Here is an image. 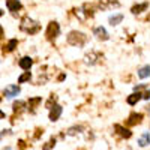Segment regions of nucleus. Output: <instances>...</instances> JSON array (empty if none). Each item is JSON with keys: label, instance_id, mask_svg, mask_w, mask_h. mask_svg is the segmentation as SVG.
Instances as JSON below:
<instances>
[{"label": "nucleus", "instance_id": "2", "mask_svg": "<svg viewBox=\"0 0 150 150\" xmlns=\"http://www.w3.org/2000/svg\"><path fill=\"white\" fill-rule=\"evenodd\" d=\"M86 41H87V36H86L84 33H81V32L74 30V32H71V33L68 35V44H71V45L81 47V45L86 44Z\"/></svg>", "mask_w": 150, "mask_h": 150}, {"label": "nucleus", "instance_id": "17", "mask_svg": "<svg viewBox=\"0 0 150 150\" xmlns=\"http://www.w3.org/2000/svg\"><path fill=\"white\" fill-rule=\"evenodd\" d=\"M42 102V99L41 98H32V99H29V110H32V112L35 111V108L38 107Z\"/></svg>", "mask_w": 150, "mask_h": 150}, {"label": "nucleus", "instance_id": "12", "mask_svg": "<svg viewBox=\"0 0 150 150\" xmlns=\"http://www.w3.org/2000/svg\"><path fill=\"white\" fill-rule=\"evenodd\" d=\"M150 144V134L149 132H144L140 138H138V146L140 147H146Z\"/></svg>", "mask_w": 150, "mask_h": 150}, {"label": "nucleus", "instance_id": "30", "mask_svg": "<svg viewBox=\"0 0 150 150\" xmlns=\"http://www.w3.org/2000/svg\"><path fill=\"white\" fill-rule=\"evenodd\" d=\"M3 15V12H2V9H0V17H2Z\"/></svg>", "mask_w": 150, "mask_h": 150}, {"label": "nucleus", "instance_id": "16", "mask_svg": "<svg viewBox=\"0 0 150 150\" xmlns=\"http://www.w3.org/2000/svg\"><path fill=\"white\" fill-rule=\"evenodd\" d=\"M147 6H149L147 3L135 5V6H132V8H131V12H132V14H135V15H137V14H141L143 11H146V9H147Z\"/></svg>", "mask_w": 150, "mask_h": 150}, {"label": "nucleus", "instance_id": "19", "mask_svg": "<svg viewBox=\"0 0 150 150\" xmlns=\"http://www.w3.org/2000/svg\"><path fill=\"white\" fill-rule=\"evenodd\" d=\"M24 107H26V104H24L23 101H18V102H14V112H20L24 110Z\"/></svg>", "mask_w": 150, "mask_h": 150}, {"label": "nucleus", "instance_id": "8", "mask_svg": "<svg viewBox=\"0 0 150 150\" xmlns=\"http://www.w3.org/2000/svg\"><path fill=\"white\" fill-rule=\"evenodd\" d=\"M114 129L117 131V134H119L120 137H123V138H131V137H132V132H131L128 128L122 126V125H114Z\"/></svg>", "mask_w": 150, "mask_h": 150}, {"label": "nucleus", "instance_id": "28", "mask_svg": "<svg viewBox=\"0 0 150 150\" xmlns=\"http://www.w3.org/2000/svg\"><path fill=\"white\" fill-rule=\"evenodd\" d=\"M2 117H5V114H3V112H0V119H2Z\"/></svg>", "mask_w": 150, "mask_h": 150}, {"label": "nucleus", "instance_id": "5", "mask_svg": "<svg viewBox=\"0 0 150 150\" xmlns=\"http://www.w3.org/2000/svg\"><path fill=\"white\" fill-rule=\"evenodd\" d=\"M62 107L60 105H54V107H51L50 108V114H48V117H50V120L51 122H57L59 119H60V116H62Z\"/></svg>", "mask_w": 150, "mask_h": 150}, {"label": "nucleus", "instance_id": "4", "mask_svg": "<svg viewBox=\"0 0 150 150\" xmlns=\"http://www.w3.org/2000/svg\"><path fill=\"white\" fill-rule=\"evenodd\" d=\"M119 6H120V2H117V0H101V2H99V8L102 11L114 9V8H119Z\"/></svg>", "mask_w": 150, "mask_h": 150}, {"label": "nucleus", "instance_id": "29", "mask_svg": "<svg viewBox=\"0 0 150 150\" xmlns=\"http://www.w3.org/2000/svg\"><path fill=\"white\" fill-rule=\"evenodd\" d=\"M3 150H12V149H11V147H5Z\"/></svg>", "mask_w": 150, "mask_h": 150}, {"label": "nucleus", "instance_id": "9", "mask_svg": "<svg viewBox=\"0 0 150 150\" xmlns=\"http://www.w3.org/2000/svg\"><path fill=\"white\" fill-rule=\"evenodd\" d=\"M93 33H95V36L98 38L99 41H107V39H108V33H107V30H105L102 26L96 27V29L93 30Z\"/></svg>", "mask_w": 150, "mask_h": 150}, {"label": "nucleus", "instance_id": "26", "mask_svg": "<svg viewBox=\"0 0 150 150\" xmlns=\"http://www.w3.org/2000/svg\"><path fill=\"white\" fill-rule=\"evenodd\" d=\"M18 144H20V147H21L23 150H24V149H26V146H24V141H23V140H21V141H20Z\"/></svg>", "mask_w": 150, "mask_h": 150}, {"label": "nucleus", "instance_id": "1", "mask_svg": "<svg viewBox=\"0 0 150 150\" xmlns=\"http://www.w3.org/2000/svg\"><path fill=\"white\" fill-rule=\"evenodd\" d=\"M21 30L23 32H26V33H30V35H35V33H38L41 30V24L38 23V21H35V20H32L30 17H24L23 20H21Z\"/></svg>", "mask_w": 150, "mask_h": 150}, {"label": "nucleus", "instance_id": "11", "mask_svg": "<svg viewBox=\"0 0 150 150\" xmlns=\"http://www.w3.org/2000/svg\"><path fill=\"white\" fill-rule=\"evenodd\" d=\"M32 65H33V60H32L30 57H23V59L20 60V68H21V69H24V71L30 69V68H32Z\"/></svg>", "mask_w": 150, "mask_h": 150}, {"label": "nucleus", "instance_id": "6", "mask_svg": "<svg viewBox=\"0 0 150 150\" xmlns=\"http://www.w3.org/2000/svg\"><path fill=\"white\" fill-rule=\"evenodd\" d=\"M143 120V114H140V112H132V114L128 117V126H135V125L141 123Z\"/></svg>", "mask_w": 150, "mask_h": 150}, {"label": "nucleus", "instance_id": "13", "mask_svg": "<svg viewBox=\"0 0 150 150\" xmlns=\"http://www.w3.org/2000/svg\"><path fill=\"white\" fill-rule=\"evenodd\" d=\"M108 21H110V24H111V26H117V24H120V23L123 21V15H122V14L111 15V17L108 18Z\"/></svg>", "mask_w": 150, "mask_h": 150}, {"label": "nucleus", "instance_id": "21", "mask_svg": "<svg viewBox=\"0 0 150 150\" xmlns=\"http://www.w3.org/2000/svg\"><path fill=\"white\" fill-rule=\"evenodd\" d=\"M80 132H83V126H72L68 129V135H77Z\"/></svg>", "mask_w": 150, "mask_h": 150}, {"label": "nucleus", "instance_id": "23", "mask_svg": "<svg viewBox=\"0 0 150 150\" xmlns=\"http://www.w3.org/2000/svg\"><path fill=\"white\" fill-rule=\"evenodd\" d=\"M54 146H56V138H54V137H53V138L50 140L48 143H45V144L42 146V150H51V149H53Z\"/></svg>", "mask_w": 150, "mask_h": 150}, {"label": "nucleus", "instance_id": "31", "mask_svg": "<svg viewBox=\"0 0 150 150\" xmlns=\"http://www.w3.org/2000/svg\"><path fill=\"white\" fill-rule=\"evenodd\" d=\"M0 102H2V98H0Z\"/></svg>", "mask_w": 150, "mask_h": 150}, {"label": "nucleus", "instance_id": "20", "mask_svg": "<svg viewBox=\"0 0 150 150\" xmlns=\"http://www.w3.org/2000/svg\"><path fill=\"white\" fill-rule=\"evenodd\" d=\"M17 44H18V41H17V39H11V41L8 42V45H6V51H8V53L14 51L15 47H17Z\"/></svg>", "mask_w": 150, "mask_h": 150}, {"label": "nucleus", "instance_id": "22", "mask_svg": "<svg viewBox=\"0 0 150 150\" xmlns=\"http://www.w3.org/2000/svg\"><path fill=\"white\" fill-rule=\"evenodd\" d=\"M84 60H86L87 65H95V63H96V54H93V53H92V54H87Z\"/></svg>", "mask_w": 150, "mask_h": 150}, {"label": "nucleus", "instance_id": "27", "mask_svg": "<svg viewBox=\"0 0 150 150\" xmlns=\"http://www.w3.org/2000/svg\"><path fill=\"white\" fill-rule=\"evenodd\" d=\"M3 38V29H2V26H0V39Z\"/></svg>", "mask_w": 150, "mask_h": 150}, {"label": "nucleus", "instance_id": "10", "mask_svg": "<svg viewBox=\"0 0 150 150\" xmlns=\"http://www.w3.org/2000/svg\"><path fill=\"white\" fill-rule=\"evenodd\" d=\"M6 6L11 12H17L18 9H21V3L20 0H6Z\"/></svg>", "mask_w": 150, "mask_h": 150}, {"label": "nucleus", "instance_id": "3", "mask_svg": "<svg viewBox=\"0 0 150 150\" xmlns=\"http://www.w3.org/2000/svg\"><path fill=\"white\" fill-rule=\"evenodd\" d=\"M59 33H60V26H59V23H56V21H51V23L48 24L47 32H45L47 39H48V41H54L56 38L59 36Z\"/></svg>", "mask_w": 150, "mask_h": 150}, {"label": "nucleus", "instance_id": "24", "mask_svg": "<svg viewBox=\"0 0 150 150\" xmlns=\"http://www.w3.org/2000/svg\"><path fill=\"white\" fill-rule=\"evenodd\" d=\"M30 77H32V75H30V72H26V74H23L21 77L18 78V83L21 84V83H24V81H29V80H30Z\"/></svg>", "mask_w": 150, "mask_h": 150}, {"label": "nucleus", "instance_id": "15", "mask_svg": "<svg viewBox=\"0 0 150 150\" xmlns=\"http://www.w3.org/2000/svg\"><path fill=\"white\" fill-rule=\"evenodd\" d=\"M138 77L140 78H147V77H150V66L149 65H146V66H143V68H140L138 69Z\"/></svg>", "mask_w": 150, "mask_h": 150}, {"label": "nucleus", "instance_id": "7", "mask_svg": "<svg viewBox=\"0 0 150 150\" xmlns=\"http://www.w3.org/2000/svg\"><path fill=\"white\" fill-rule=\"evenodd\" d=\"M20 92H21L20 86H9L5 89V96L6 98H14V96H18Z\"/></svg>", "mask_w": 150, "mask_h": 150}, {"label": "nucleus", "instance_id": "18", "mask_svg": "<svg viewBox=\"0 0 150 150\" xmlns=\"http://www.w3.org/2000/svg\"><path fill=\"white\" fill-rule=\"evenodd\" d=\"M83 9L86 11V12H84V14H86V17H93V14H95V9H93V6H92V5L86 3V5L83 6Z\"/></svg>", "mask_w": 150, "mask_h": 150}, {"label": "nucleus", "instance_id": "14", "mask_svg": "<svg viewBox=\"0 0 150 150\" xmlns=\"http://www.w3.org/2000/svg\"><path fill=\"white\" fill-rule=\"evenodd\" d=\"M141 98H143V95H141L140 92H138V93H132L131 96H128V104H129V105H135Z\"/></svg>", "mask_w": 150, "mask_h": 150}, {"label": "nucleus", "instance_id": "25", "mask_svg": "<svg viewBox=\"0 0 150 150\" xmlns=\"http://www.w3.org/2000/svg\"><path fill=\"white\" fill-rule=\"evenodd\" d=\"M143 98H144V99H147V101H149V99H150V90H147V92H146V93L143 95Z\"/></svg>", "mask_w": 150, "mask_h": 150}]
</instances>
